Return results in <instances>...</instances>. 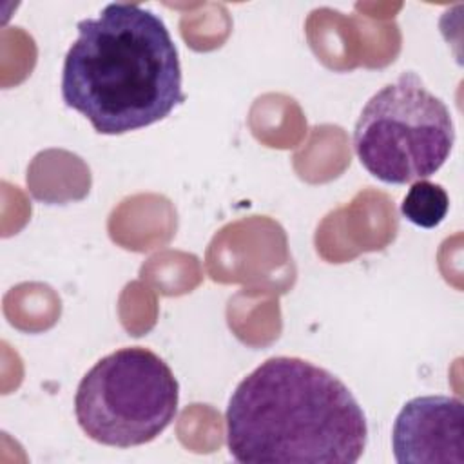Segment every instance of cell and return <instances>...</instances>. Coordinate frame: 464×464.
<instances>
[{"instance_id": "6da1fadb", "label": "cell", "mask_w": 464, "mask_h": 464, "mask_svg": "<svg viewBox=\"0 0 464 464\" xmlns=\"http://www.w3.org/2000/svg\"><path fill=\"white\" fill-rule=\"evenodd\" d=\"M227 448L243 464H353L366 448V417L328 370L299 357H270L234 390Z\"/></svg>"}, {"instance_id": "7a4b0ae2", "label": "cell", "mask_w": 464, "mask_h": 464, "mask_svg": "<svg viewBox=\"0 0 464 464\" xmlns=\"http://www.w3.org/2000/svg\"><path fill=\"white\" fill-rule=\"evenodd\" d=\"M62 98L100 134L167 118L185 102L176 44L165 22L138 4H107L78 24L62 69Z\"/></svg>"}, {"instance_id": "3957f363", "label": "cell", "mask_w": 464, "mask_h": 464, "mask_svg": "<svg viewBox=\"0 0 464 464\" xmlns=\"http://www.w3.org/2000/svg\"><path fill=\"white\" fill-rule=\"evenodd\" d=\"M453 143L450 109L411 71L377 91L353 129V150L361 165L392 185L433 176L450 158Z\"/></svg>"}, {"instance_id": "277c9868", "label": "cell", "mask_w": 464, "mask_h": 464, "mask_svg": "<svg viewBox=\"0 0 464 464\" xmlns=\"http://www.w3.org/2000/svg\"><path fill=\"white\" fill-rule=\"evenodd\" d=\"M179 384L169 364L143 346L102 357L80 381L74 415L83 433L114 448L141 446L178 413Z\"/></svg>"}, {"instance_id": "5b68a950", "label": "cell", "mask_w": 464, "mask_h": 464, "mask_svg": "<svg viewBox=\"0 0 464 464\" xmlns=\"http://www.w3.org/2000/svg\"><path fill=\"white\" fill-rule=\"evenodd\" d=\"M399 464H464V410L457 397L422 395L408 401L393 422Z\"/></svg>"}, {"instance_id": "8992f818", "label": "cell", "mask_w": 464, "mask_h": 464, "mask_svg": "<svg viewBox=\"0 0 464 464\" xmlns=\"http://www.w3.org/2000/svg\"><path fill=\"white\" fill-rule=\"evenodd\" d=\"M450 210V196L442 185L419 179L408 188L401 212L402 216L420 228H433L440 225Z\"/></svg>"}]
</instances>
